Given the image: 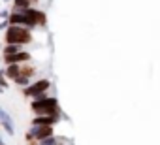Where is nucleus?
I'll list each match as a JSON object with an SVG mask.
<instances>
[{"mask_svg": "<svg viewBox=\"0 0 160 145\" xmlns=\"http://www.w3.org/2000/svg\"><path fill=\"white\" fill-rule=\"evenodd\" d=\"M2 91H4V89H2V87H0V92H2Z\"/></svg>", "mask_w": 160, "mask_h": 145, "instance_id": "11", "label": "nucleus"}, {"mask_svg": "<svg viewBox=\"0 0 160 145\" xmlns=\"http://www.w3.org/2000/svg\"><path fill=\"white\" fill-rule=\"evenodd\" d=\"M30 109H32L34 115H60L58 100L55 96H49L47 92L34 98L30 102Z\"/></svg>", "mask_w": 160, "mask_h": 145, "instance_id": "1", "label": "nucleus"}, {"mask_svg": "<svg viewBox=\"0 0 160 145\" xmlns=\"http://www.w3.org/2000/svg\"><path fill=\"white\" fill-rule=\"evenodd\" d=\"M4 40L6 43L12 45H28L34 38H32V30L23 28V27H15V25H8L6 32H4Z\"/></svg>", "mask_w": 160, "mask_h": 145, "instance_id": "2", "label": "nucleus"}, {"mask_svg": "<svg viewBox=\"0 0 160 145\" xmlns=\"http://www.w3.org/2000/svg\"><path fill=\"white\" fill-rule=\"evenodd\" d=\"M30 4H32L30 0H13V8H19V10L21 8H30Z\"/></svg>", "mask_w": 160, "mask_h": 145, "instance_id": "9", "label": "nucleus"}, {"mask_svg": "<svg viewBox=\"0 0 160 145\" xmlns=\"http://www.w3.org/2000/svg\"><path fill=\"white\" fill-rule=\"evenodd\" d=\"M49 87H51V81H49V79H38V81L30 83L28 87H25V89H23V94H25L27 98H32V100H34V98L45 94V92L49 91Z\"/></svg>", "mask_w": 160, "mask_h": 145, "instance_id": "4", "label": "nucleus"}, {"mask_svg": "<svg viewBox=\"0 0 160 145\" xmlns=\"http://www.w3.org/2000/svg\"><path fill=\"white\" fill-rule=\"evenodd\" d=\"M0 124H2V128H4V132H6V134H10V136H13V134H15L13 119L10 117V113H8L4 108H0Z\"/></svg>", "mask_w": 160, "mask_h": 145, "instance_id": "7", "label": "nucleus"}, {"mask_svg": "<svg viewBox=\"0 0 160 145\" xmlns=\"http://www.w3.org/2000/svg\"><path fill=\"white\" fill-rule=\"evenodd\" d=\"M0 87H2V89L8 87V78H6V74H4L2 70H0Z\"/></svg>", "mask_w": 160, "mask_h": 145, "instance_id": "10", "label": "nucleus"}, {"mask_svg": "<svg viewBox=\"0 0 160 145\" xmlns=\"http://www.w3.org/2000/svg\"><path fill=\"white\" fill-rule=\"evenodd\" d=\"M2 60H4L6 66H8V64H27V62L32 60V55L23 49V51H19V53H13V55H2Z\"/></svg>", "mask_w": 160, "mask_h": 145, "instance_id": "5", "label": "nucleus"}, {"mask_svg": "<svg viewBox=\"0 0 160 145\" xmlns=\"http://www.w3.org/2000/svg\"><path fill=\"white\" fill-rule=\"evenodd\" d=\"M23 49H25L23 45H12V43H6V45H4V49H2V55H13V53L23 51Z\"/></svg>", "mask_w": 160, "mask_h": 145, "instance_id": "8", "label": "nucleus"}, {"mask_svg": "<svg viewBox=\"0 0 160 145\" xmlns=\"http://www.w3.org/2000/svg\"><path fill=\"white\" fill-rule=\"evenodd\" d=\"M60 121V115H34L32 126H55Z\"/></svg>", "mask_w": 160, "mask_h": 145, "instance_id": "6", "label": "nucleus"}, {"mask_svg": "<svg viewBox=\"0 0 160 145\" xmlns=\"http://www.w3.org/2000/svg\"><path fill=\"white\" fill-rule=\"evenodd\" d=\"M55 136V126H32L27 130V141L28 145H38L42 139H47Z\"/></svg>", "mask_w": 160, "mask_h": 145, "instance_id": "3", "label": "nucleus"}]
</instances>
